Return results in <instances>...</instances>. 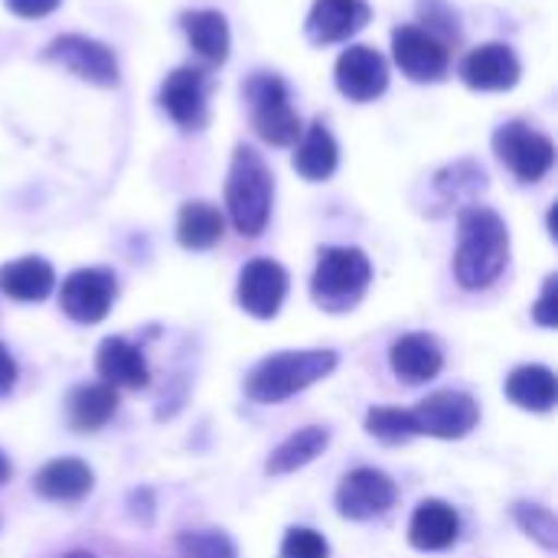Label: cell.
<instances>
[{
  "label": "cell",
  "instance_id": "30bf717a",
  "mask_svg": "<svg viewBox=\"0 0 558 558\" xmlns=\"http://www.w3.org/2000/svg\"><path fill=\"white\" fill-rule=\"evenodd\" d=\"M235 298L255 320H271L288 298V271L271 258H255L242 268Z\"/></svg>",
  "mask_w": 558,
  "mask_h": 558
},
{
  "label": "cell",
  "instance_id": "9c48e42d",
  "mask_svg": "<svg viewBox=\"0 0 558 558\" xmlns=\"http://www.w3.org/2000/svg\"><path fill=\"white\" fill-rule=\"evenodd\" d=\"M396 65L415 82H435L448 72V46L422 26H399L392 33Z\"/></svg>",
  "mask_w": 558,
  "mask_h": 558
},
{
  "label": "cell",
  "instance_id": "5bb4252c",
  "mask_svg": "<svg viewBox=\"0 0 558 558\" xmlns=\"http://www.w3.org/2000/svg\"><path fill=\"white\" fill-rule=\"evenodd\" d=\"M461 75H464V82L471 88H481V92H507V88H513L520 82V59L504 43H487V46H477L464 59Z\"/></svg>",
  "mask_w": 558,
  "mask_h": 558
},
{
  "label": "cell",
  "instance_id": "d4e9b609",
  "mask_svg": "<svg viewBox=\"0 0 558 558\" xmlns=\"http://www.w3.org/2000/svg\"><path fill=\"white\" fill-rule=\"evenodd\" d=\"M337 160H340V150H337V141L333 134L314 121L301 144H298V154H294V170L304 177V180H327L333 170H337Z\"/></svg>",
  "mask_w": 558,
  "mask_h": 558
},
{
  "label": "cell",
  "instance_id": "603a6c76",
  "mask_svg": "<svg viewBox=\"0 0 558 558\" xmlns=\"http://www.w3.org/2000/svg\"><path fill=\"white\" fill-rule=\"evenodd\" d=\"M507 399L526 412H549L558 399L556 373L546 366H520L507 379Z\"/></svg>",
  "mask_w": 558,
  "mask_h": 558
},
{
  "label": "cell",
  "instance_id": "d590c367",
  "mask_svg": "<svg viewBox=\"0 0 558 558\" xmlns=\"http://www.w3.org/2000/svg\"><path fill=\"white\" fill-rule=\"evenodd\" d=\"M65 558H95V556H92V553H69Z\"/></svg>",
  "mask_w": 558,
  "mask_h": 558
},
{
  "label": "cell",
  "instance_id": "8992f818",
  "mask_svg": "<svg viewBox=\"0 0 558 558\" xmlns=\"http://www.w3.org/2000/svg\"><path fill=\"white\" fill-rule=\"evenodd\" d=\"M494 150L523 183L543 180L556 163V144L546 134L533 131L530 124H523V121L504 124L494 134Z\"/></svg>",
  "mask_w": 558,
  "mask_h": 558
},
{
  "label": "cell",
  "instance_id": "e575fe53",
  "mask_svg": "<svg viewBox=\"0 0 558 558\" xmlns=\"http://www.w3.org/2000/svg\"><path fill=\"white\" fill-rule=\"evenodd\" d=\"M7 477H10V461H7V454L0 451V484H3Z\"/></svg>",
  "mask_w": 558,
  "mask_h": 558
},
{
  "label": "cell",
  "instance_id": "4316f807",
  "mask_svg": "<svg viewBox=\"0 0 558 558\" xmlns=\"http://www.w3.org/2000/svg\"><path fill=\"white\" fill-rule=\"evenodd\" d=\"M222 213L209 203H186L180 209V219H177V239L183 248H193V252H203V248H213L219 239H222Z\"/></svg>",
  "mask_w": 558,
  "mask_h": 558
},
{
  "label": "cell",
  "instance_id": "52a82bcc",
  "mask_svg": "<svg viewBox=\"0 0 558 558\" xmlns=\"http://www.w3.org/2000/svg\"><path fill=\"white\" fill-rule=\"evenodd\" d=\"M477 422H481V405L468 392H454V389L435 392L425 402H418V409H412L415 435H428L441 441L471 435Z\"/></svg>",
  "mask_w": 558,
  "mask_h": 558
},
{
  "label": "cell",
  "instance_id": "5b68a950",
  "mask_svg": "<svg viewBox=\"0 0 558 558\" xmlns=\"http://www.w3.org/2000/svg\"><path fill=\"white\" fill-rule=\"evenodd\" d=\"M245 95L252 101V124L258 131L262 141L275 144V147H288L298 141L301 134V118L291 108V95L288 85L271 75V72H258L248 85Z\"/></svg>",
  "mask_w": 558,
  "mask_h": 558
},
{
  "label": "cell",
  "instance_id": "6da1fadb",
  "mask_svg": "<svg viewBox=\"0 0 558 558\" xmlns=\"http://www.w3.org/2000/svg\"><path fill=\"white\" fill-rule=\"evenodd\" d=\"M458 255H454V275L461 288L481 291L490 288L510 258V232L504 219L487 206H468L458 216Z\"/></svg>",
  "mask_w": 558,
  "mask_h": 558
},
{
  "label": "cell",
  "instance_id": "cb8c5ba5",
  "mask_svg": "<svg viewBox=\"0 0 558 558\" xmlns=\"http://www.w3.org/2000/svg\"><path fill=\"white\" fill-rule=\"evenodd\" d=\"M118 409V392L108 386V383H95V386H78L72 396H69V425L75 432H95L101 425L111 422Z\"/></svg>",
  "mask_w": 558,
  "mask_h": 558
},
{
  "label": "cell",
  "instance_id": "7a4b0ae2",
  "mask_svg": "<svg viewBox=\"0 0 558 558\" xmlns=\"http://www.w3.org/2000/svg\"><path fill=\"white\" fill-rule=\"evenodd\" d=\"M337 369V353L333 350H294V353H275L268 360H262L248 379H245V392L252 402L262 405H278L304 389H311L314 383L327 379Z\"/></svg>",
  "mask_w": 558,
  "mask_h": 558
},
{
  "label": "cell",
  "instance_id": "d6986e66",
  "mask_svg": "<svg viewBox=\"0 0 558 558\" xmlns=\"http://www.w3.org/2000/svg\"><path fill=\"white\" fill-rule=\"evenodd\" d=\"M458 533H461V520H458L454 507H448L445 500L418 504V510L412 513V523H409V543L422 553H441V549L454 546Z\"/></svg>",
  "mask_w": 558,
  "mask_h": 558
},
{
  "label": "cell",
  "instance_id": "2e32d148",
  "mask_svg": "<svg viewBox=\"0 0 558 558\" xmlns=\"http://www.w3.org/2000/svg\"><path fill=\"white\" fill-rule=\"evenodd\" d=\"M369 23L366 0H314L307 33L314 43H343Z\"/></svg>",
  "mask_w": 558,
  "mask_h": 558
},
{
  "label": "cell",
  "instance_id": "7c38bea8",
  "mask_svg": "<svg viewBox=\"0 0 558 558\" xmlns=\"http://www.w3.org/2000/svg\"><path fill=\"white\" fill-rule=\"evenodd\" d=\"M396 497L399 490L383 471L360 468L347 474L343 484L337 487V510L347 520H373V517H383L396 504Z\"/></svg>",
  "mask_w": 558,
  "mask_h": 558
},
{
  "label": "cell",
  "instance_id": "f1b7e54d",
  "mask_svg": "<svg viewBox=\"0 0 558 558\" xmlns=\"http://www.w3.org/2000/svg\"><path fill=\"white\" fill-rule=\"evenodd\" d=\"M513 517H517L520 530L530 539H536L543 549H549V553L558 549V520L553 517L549 507H543V504H517L513 507Z\"/></svg>",
  "mask_w": 558,
  "mask_h": 558
},
{
  "label": "cell",
  "instance_id": "4fadbf2b",
  "mask_svg": "<svg viewBox=\"0 0 558 558\" xmlns=\"http://www.w3.org/2000/svg\"><path fill=\"white\" fill-rule=\"evenodd\" d=\"M389 85L386 59L369 46H350L337 59V88L353 101H373Z\"/></svg>",
  "mask_w": 558,
  "mask_h": 558
},
{
  "label": "cell",
  "instance_id": "d6a6232c",
  "mask_svg": "<svg viewBox=\"0 0 558 558\" xmlns=\"http://www.w3.org/2000/svg\"><path fill=\"white\" fill-rule=\"evenodd\" d=\"M7 7L23 20H36V16L52 13L59 7V0H7Z\"/></svg>",
  "mask_w": 558,
  "mask_h": 558
},
{
  "label": "cell",
  "instance_id": "ac0fdd59",
  "mask_svg": "<svg viewBox=\"0 0 558 558\" xmlns=\"http://www.w3.org/2000/svg\"><path fill=\"white\" fill-rule=\"evenodd\" d=\"M95 369L111 389H144L150 383L147 360L141 356V350L134 343H128L121 337L101 340L98 356H95Z\"/></svg>",
  "mask_w": 558,
  "mask_h": 558
},
{
  "label": "cell",
  "instance_id": "836d02e7",
  "mask_svg": "<svg viewBox=\"0 0 558 558\" xmlns=\"http://www.w3.org/2000/svg\"><path fill=\"white\" fill-rule=\"evenodd\" d=\"M13 383H16V363H13L10 350L0 343V396H7L13 389Z\"/></svg>",
  "mask_w": 558,
  "mask_h": 558
},
{
  "label": "cell",
  "instance_id": "1f68e13d",
  "mask_svg": "<svg viewBox=\"0 0 558 558\" xmlns=\"http://www.w3.org/2000/svg\"><path fill=\"white\" fill-rule=\"evenodd\" d=\"M533 317L543 324V327H558V278L549 275L546 284H543V294H539V304L533 307Z\"/></svg>",
  "mask_w": 558,
  "mask_h": 558
},
{
  "label": "cell",
  "instance_id": "44dd1931",
  "mask_svg": "<svg viewBox=\"0 0 558 558\" xmlns=\"http://www.w3.org/2000/svg\"><path fill=\"white\" fill-rule=\"evenodd\" d=\"M327 445H330V432H327V428H320V425L301 428V432H294L291 438H284V441L271 451V458L265 461V471H268L271 477L294 474V471L307 468L311 461H317V458L327 451Z\"/></svg>",
  "mask_w": 558,
  "mask_h": 558
},
{
  "label": "cell",
  "instance_id": "4dcf8cb0",
  "mask_svg": "<svg viewBox=\"0 0 558 558\" xmlns=\"http://www.w3.org/2000/svg\"><path fill=\"white\" fill-rule=\"evenodd\" d=\"M330 556V546L327 539L317 533V530H307V526H294L288 530L284 543H281V558H327Z\"/></svg>",
  "mask_w": 558,
  "mask_h": 558
},
{
  "label": "cell",
  "instance_id": "f546056e",
  "mask_svg": "<svg viewBox=\"0 0 558 558\" xmlns=\"http://www.w3.org/2000/svg\"><path fill=\"white\" fill-rule=\"evenodd\" d=\"M180 558H235V546L219 530H196L177 539Z\"/></svg>",
  "mask_w": 558,
  "mask_h": 558
},
{
  "label": "cell",
  "instance_id": "e0dca14e",
  "mask_svg": "<svg viewBox=\"0 0 558 558\" xmlns=\"http://www.w3.org/2000/svg\"><path fill=\"white\" fill-rule=\"evenodd\" d=\"M389 363L396 369V376L409 386H418V383H428L441 373L445 366V353L438 347L435 337L428 333H405L392 343L389 350Z\"/></svg>",
  "mask_w": 558,
  "mask_h": 558
},
{
  "label": "cell",
  "instance_id": "484cf974",
  "mask_svg": "<svg viewBox=\"0 0 558 558\" xmlns=\"http://www.w3.org/2000/svg\"><path fill=\"white\" fill-rule=\"evenodd\" d=\"M183 29L193 43V49L206 59V62H226L229 56V26L226 16L216 10H190L183 13Z\"/></svg>",
  "mask_w": 558,
  "mask_h": 558
},
{
  "label": "cell",
  "instance_id": "7402d4cb",
  "mask_svg": "<svg viewBox=\"0 0 558 558\" xmlns=\"http://www.w3.org/2000/svg\"><path fill=\"white\" fill-rule=\"evenodd\" d=\"M52 284H56L52 265L43 258H16V262L0 268V291L20 304H33V301L49 298Z\"/></svg>",
  "mask_w": 558,
  "mask_h": 558
},
{
  "label": "cell",
  "instance_id": "3957f363",
  "mask_svg": "<svg viewBox=\"0 0 558 558\" xmlns=\"http://www.w3.org/2000/svg\"><path fill=\"white\" fill-rule=\"evenodd\" d=\"M271 170L252 147H235L229 180H226V206L229 219L242 235H262L271 216Z\"/></svg>",
  "mask_w": 558,
  "mask_h": 558
},
{
  "label": "cell",
  "instance_id": "277c9868",
  "mask_svg": "<svg viewBox=\"0 0 558 558\" xmlns=\"http://www.w3.org/2000/svg\"><path fill=\"white\" fill-rule=\"evenodd\" d=\"M373 281V265L360 248H324L311 278V294L327 311L353 307Z\"/></svg>",
  "mask_w": 558,
  "mask_h": 558
},
{
  "label": "cell",
  "instance_id": "ffe728a7",
  "mask_svg": "<svg viewBox=\"0 0 558 558\" xmlns=\"http://www.w3.org/2000/svg\"><path fill=\"white\" fill-rule=\"evenodd\" d=\"M95 477H92V468L75 461V458H59V461H49L36 477H33V490L46 500H59V504H69V500H82L88 490H92Z\"/></svg>",
  "mask_w": 558,
  "mask_h": 558
},
{
  "label": "cell",
  "instance_id": "8fae6325",
  "mask_svg": "<svg viewBox=\"0 0 558 558\" xmlns=\"http://www.w3.org/2000/svg\"><path fill=\"white\" fill-rule=\"evenodd\" d=\"M46 56L59 65H65L69 72H75L78 78L92 82V85H114L118 82V59L114 52L88 36H59L49 43Z\"/></svg>",
  "mask_w": 558,
  "mask_h": 558
},
{
  "label": "cell",
  "instance_id": "ba28073f",
  "mask_svg": "<svg viewBox=\"0 0 558 558\" xmlns=\"http://www.w3.org/2000/svg\"><path fill=\"white\" fill-rule=\"evenodd\" d=\"M114 291L118 284L108 268H82L62 281L59 304L75 324H98L108 317L114 304Z\"/></svg>",
  "mask_w": 558,
  "mask_h": 558
},
{
  "label": "cell",
  "instance_id": "83f0119b",
  "mask_svg": "<svg viewBox=\"0 0 558 558\" xmlns=\"http://www.w3.org/2000/svg\"><path fill=\"white\" fill-rule=\"evenodd\" d=\"M366 432H369L373 438L386 441V445H405V441L418 438V435H415V425H412V412H409V409H386V405L369 409V415H366Z\"/></svg>",
  "mask_w": 558,
  "mask_h": 558
},
{
  "label": "cell",
  "instance_id": "9a60e30c",
  "mask_svg": "<svg viewBox=\"0 0 558 558\" xmlns=\"http://www.w3.org/2000/svg\"><path fill=\"white\" fill-rule=\"evenodd\" d=\"M160 105L177 124L199 128L206 121V78H203V72L190 69V65L170 72L160 85Z\"/></svg>",
  "mask_w": 558,
  "mask_h": 558
}]
</instances>
